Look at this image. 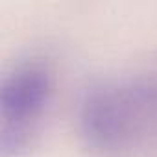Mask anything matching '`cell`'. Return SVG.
<instances>
[{"label":"cell","mask_w":157,"mask_h":157,"mask_svg":"<svg viewBox=\"0 0 157 157\" xmlns=\"http://www.w3.org/2000/svg\"><path fill=\"white\" fill-rule=\"evenodd\" d=\"M76 129L98 157L157 153V68H133L93 82L78 98Z\"/></svg>","instance_id":"cell-1"},{"label":"cell","mask_w":157,"mask_h":157,"mask_svg":"<svg viewBox=\"0 0 157 157\" xmlns=\"http://www.w3.org/2000/svg\"><path fill=\"white\" fill-rule=\"evenodd\" d=\"M56 70L48 56L28 52L0 80V155L21 157L33 144L52 104Z\"/></svg>","instance_id":"cell-2"}]
</instances>
